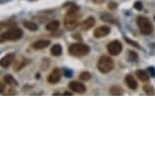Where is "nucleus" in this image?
Instances as JSON below:
<instances>
[{
  "instance_id": "28",
  "label": "nucleus",
  "mask_w": 155,
  "mask_h": 156,
  "mask_svg": "<svg viewBox=\"0 0 155 156\" xmlns=\"http://www.w3.org/2000/svg\"><path fill=\"white\" fill-rule=\"evenodd\" d=\"M116 3H114V2H110L109 4H108V8L109 9H116Z\"/></svg>"
},
{
  "instance_id": "13",
  "label": "nucleus",
  "mask_w": 155,
  "mask_h": 156,
  "mask_svg": "<svg viewBox=\"0 0 155 156\" xmlns=\"http://www.w3.org/2000/svg\"><path fill=\"white\" fill-rule=\"evenodd\" d=\"M126 83H127L128 87H129L130 89H132V90H136L137 87H138V84H137L135 78L133 77V75H131L126 77Z\"/></svg>"
},
{
  "instance_id": "22",
  "label": "nucleus",
  "mask_w": 155,
  "mask_h": 156,
  "mask_svg": "<svg viewBox=\"0 0 155 156\" xmlns=\"http://www.w3.org/2000/svg\"><path fill=\"white\" fill-rule=\"evenodd\" d=\"M80 79H81L82 81H89L91 79V73L88 72H83L80 75Z\"/></svg>"
},
{
  "instance_id": "1",
  "label": "nucleus",
  "mask_w": 155,
  "mask_h": 156,
  "mask_svg": "<svg viewBox=\"0 0 155 156\" xmlns=\"http://www.w3.org/2000/svg\"><path fill=\"white\" fill-rule=\"evenodd\" d=\"M79 24V15H78V8H72L67 12L65 17V27L67 30L72 31L77 28Z\"/></svg>"
},
{
  "instance_id": "30",
  "label": "nucleus",
  "mask_w": 155,
  "mask_h": 156,
  "mask_svg": "<svg viewBox=\"0 0 155 156\" xmlns=\"http://www.w3.org/2000/svg\"><path fill=\"white\" fill-rule=\"evenodd\" d=\"M149 72H150V73H151L152 77H155V70L153 68H149Z\"/></svg>"
},
{
  "instance_id": "24",
  "label": "nucleus",
  "mask_w": 155,
  "mask_h": 156,
  "mask_svg": "<svg viewBox=\"0 0 155 156\" xmlns=\"http://www.w3.org/2000/svg\"><path fill=\"white\" fill-rule=\"evenodd\" d=\"M134 7L136 8L137 10H142V9H143V3H142V2H140V1L135 2Z\"/></svg>"
},
{
  "instance_id": "29",
  "label": "nucleus",
  "mask_w": 155,
  "mask_h": 156,
  "mask_svg": "<svg viewBox=\"0 0 155 156\" xmlns=\"http://www.w3.org/2000/svg\"><path fill=\"white\" fill-rule=\"evenodd\" d=\"M4 90H5V85L0 82V93L2 94V93L4 92Z\"/></svg>"
},
{
  "instance_id": "16",
  "label": "nucleus",
  "mask_w": 155,
  "mask_h": 156,
  "mask_svg": "<svg viewBox=\"0 0 155 156\" xmlns=\"http://www.w3.org/2000/svg\"><path fill=\"white\" fill-rule=\"evenodd\" d=\"M28 63H30V60L27 59V58H23V59H19V61L15 63V66H14V70H17V72H19V70H22V68H24V66H26Z\"/></svg>"
},
{
  "instance_id": "27",
  "label": "nucleus",
  "mask_w": 155,
  "mask_h": 156,
  "mask_svg": "<svg viewBox=\"0 0 155 156\" xmlns=\"http://www.w3.org/2000/svg\"><path fill=\"white\" fill-rule=\"evenodd\" d=\"M63 73H65V77L66 78H72V70H63Z\"/></svg>"
},
{
  "instance_id": "18",
  "label": "nucleus",
  "mask_w": 155,
  "mask_h": 156,
  "mask_svg": "<svg viewBox=\"0 0 155 156\" xmlns=\"http://www.w3.org/2000/svg\"><path fill=\"white\" fill-rule=\"evenodd\" d=\"M109 92H110V94H111V95H116V96H117V95H123V90L118 86H112L111 88H110Z\"/></svg>"
},
{
  "instance_id": "32",
  "label": "nucleus",
  "mask_w": 155,
  "mask_h": 156,
  "mask_svg": "<svg viewBox=\"0 0 155 156\" xmlns=\"http://www.w3.org/2000/svg\"><path fill=\"white\" fill-rule=\"evenodd\" d=\"M0 30H1V24H0Z\"/></svg>"
},
{
  "instance_id": "11",
  "label": "nucleus",
  "mask_w": 155,
  "mask_h": 156,
  "mask_svg": "<svg viewBox=\"0 0 155 156\" xmlns=\"http://www.w3.org/2000/svg\"><path fill=\"white\" fill-rule=\"evenodd\" d=\"M95 24V19L93 17H89L88 19H86L85 21L82 23L81 28L82 30H89Z\"/></svg>"
},
{
  "instance_id": "17",
  "label": "nucleus",
  "mask_w": 155,
  "mask_h": 156,
  "mask_svg": "<svg viewBox=\"0 0 155 156\" xmlns=\"http://www.w3.org/2000/svg\"><path fill=\"white\" fill-rule=\"evenodd\" d=\"M24 27L28 29L29 31H32V32H36L38 31V24L33 23V22H24Z\"/></svg>"
},
{
  "instance_id": "8",
  "label": "nucleus",
  "mask_w": 155,
  "mask_h": 156,
  "mask_svg": "<svg viewBox=\"0 0 155 156\" xmlns=\"http://www.w3.org/2000/svg\"><path fill=\"white\" fill-rule=\"evenodd\" d=\"M60 78H61V70L59 68H55V70H53L51 72L49 77H48V83L56 84L60 81Z\"/></svg>"
},
{
  "instance_id": "7",
  "label": "nucleus",
  "mask_w": 155,
  "mask_h": 156,
  "mask_svg": "<svg viewBox=\"0 0 155 156\" xmlns=\"http://www.w3.org/2000/svg\"><path fill=\"white\" fill-rule=\"evenodd\" d=\"M109 33H110V28H109V27L101 26V27H98V28L95 29L93 35H94L95 38H103V37L107 36Z\"/></svg>"
},
{
  "instance_id": "6",
  "label": "nucleus",
  "mask_w": 155,
  "mask_h": 156,
  "mask_svg": "<svg viewBox=\"0 0 155 156\" xmlns=\"http://www.w3.org/2000/svg\"><path fill=\"white\" fill-rule=\"evenodd\" d=\"M107 50L111 55H118L123 50V45L118 40H113L107 45Z\"/></svg>"
},
{
  "instance_id": "5",
  "label": "nucleus",
  "mask_w": 155,
  "mask_h": 156,
  "mask_svg": "<svg viewBox=\"0 0 155 156\" xmlns=\"http://www.w3.org/2000/svg\"><path fill=\"white\" fill-rule=\"evenodd\" d=\"M137 24H138V27L140 28L141 33H143L144 35H150L153 32V26H152L150 19H147V17H139L137 19Z\"/></svg>"
},
{
  "instance_id": "4",
  "label": "nucleus",
  "mask_w": 155,
  "mask_h": 156,
  "mask_svg": "<svg viewBox=\"0 0 155 156\" xmlns=\"http://www.w3.org/2000/svg\"><path fill=\"white\" fill-rule=\"evenodd\" d=\"M114 66V62L113 60L110 58L109 56H104L100 57V59L98 60V63H97V68H98L99 72L102 73H107L110 70H112Z\"/></svg>"
},
{
  "instance_id": "19",
  "label": "nucleus",
  "mask_w": 155,
  "mask_h": 156,
  "mask_svg": "<svg viewBox=\"0 0 155 156\" xmlns=\"http://www.w3.org/2000/svg\"><path fill=\"white\" fill-rule=\"evenodd\" d=\"M137 77L139 78V80H141L142 82H147L149 80V77H148L147 73L144 72V70H137L136 73Z\"/></svg>"
},
{
  "instance_id": "2",
  "label": "nucleus",
  "mask_w": 155,
  "mask_h": 156,
  "mask_svg": "<svg viewBox=\"0 0 155 156\" xmlns=\"http://www.w3.org/2000/svg\"><path fill=\"white\" fill-rule=\"evenodd\" d=\"M23 35V30H21L19 28H12L8 30L7 32L0 35V43L5 41H17V40L21 39Z\"/></svg>"
},
{
  "instance_id": "9",
  "label": "nucleus",
  "mask_w": 155,
  "mask_h": 156,
  "mask_svg": "<svg viewBox=\"0 0 155 156\" xmlns=\"http://www.w3.org/2000/svg\"><path fill=\"white\" fill-rule=\"evenodd\" d=\"M68 86H70V90L74 91V92H76V93H84V92H86L85 85L80 83V82H77V81L70 82V83L68 84Z\"/></svg>"
},
{
  "instance_id": "3",
  "label": "nucleus",
  "mask_w": 155,
  "mask_h": 156,
  "mask_svg": "<svg viewBox=\"0 0 155 156\" xmlns=\"http://www.w3.org/2000/svg\"><path fill=\"white\" fill-rule=\"evenodd\" d=\"M90 52V47L88 45L85 44H81V43H76L72 44L68 48V53L72 56L80 57V56H85L88 53Z\"/></svg>"
},
{
  "instance_id": "10",
  "label": "nucleus",
  "mask_w": 155,
  "mask_h": 156,
  "mask_svg": "<svg viewBox=\"0 0 155 156\" xmlns=\"http://www.w3.org/2000/svg\"><path fill=\"white\" fill-rule=\"evenodd\" d=\"M13 60H14V54L13 53H8L0 60V65L2 68H8L13 62Z\"/></svg>"
},
{
  "instance_id": "21",
  "label": "nucleus",
  "mask_w": 155,
  "mask_h": 156,
  "mask_svg": "<svg viewBox=\"0 0 155 156\" xmlns=\"http://www.w3.org/2000/svg\"><path fill=\"white\" fill-rule=\"evenodd\" d=\"M144 91H145V93H147V95H154V89L151 87V85H145V86L143 87Z\"/></svg>"
},
{
  "instance_id": "15",
  "label": "nucleus",
  "mask_w": 155,
  "mask_h": 156,
  "mask_svg": "<svg viewBox=\"0 0 155 156\" xmlns=\"http://www.w3.org/2000/svg\"><path fill=\"white\" fill-rule=\"evenodd\" d=\"M50 51H51V54L53 56H59V55H61V53H62V47H61V45H59V44H55V45L52 46Z\"/></svg>"
},
{
  "instance_id": "20",
  "label": "nucleus",
  "mask_w": 155,
  "mask_h": 156,
  "mask_svg": "<svg viewBox=\"0 0 155 156\" xmlns=\"http://www.w3.org/2000/svg\"><path fill=\"white\" fill-rule=\"evenodd\" d=\"M101 19L104 22H111V23H116V22L113 21V17L110 14H108V13H103V14H101Z\"/></svg>"
},
{
  "instance_id": "33",
  "label": "nucleus",
  "mask_w": 155,
  "mask_h": 156,
  "mask_svg": "<svg viewBox=\"0 0 155 156\" xmlns=\"http://www.w3.org/2000/svg\"><path fill=\"white\" fill-rule=\"evenodd\" d=\"M154 19H155V15H154Z\"/></svg>"
},
{
  "instance_id": "23",
  "label": "nucleus",
  "mask_w": 155,
  "mask_h": 156,
  "mask_svg": "<svg viewBox=\"0 0 155 156\" xmlns=\"http://www.w3.org/2000/svg\"><path fill=\"white\" fill-rule=\"evenodd\" d=\"M4 82H5L6 84H17V82H15L14 80H13V78L9 75L4 77Z\"/></svg>"
},
{
  "instance_id": "14",
  "label": "nucleus",
  "mask_w": 155,
  "mask_h": 156,
  "mask_svg": "<svg viewBox=\"0 0 155 156\" xmlns=\"http://www.w3.org/2000/svg\"><path fill=\"white\" fill-rule=\"evenodd\" d=\"M58 28H59L58 21H51L47 24V26H46V29H47V31H49V32H55V31L58 30Z\"/></svg>"
},
{
  "instance_id": "25",
  "label": "nucleus",
  "mask_w": 155,
  "mask_h": 156,
  "mask_svg": "<svg viewBox=\"0 0 155 156\" xmlns=\"http://www.w3.org/2000/svg\"><path fill=\"white\" fill-rule=\"evenodd\" d=\"M129 59L131 60V61H134V60H136L137 59V54L134 52V51H130L129 52Z\"/></svg>"
},
{
  "instance_id": "26",
  "label": "nucleus",
  "mask_w": 155,
  "mask_h": 156,
  "mask_svg": "<svg viewBox=\"0 0 155 156\" xmlns=\"http://www.w3.org/2000/svg\"><path fill=\"white\" fill-rule=\"evenodd\" d=\"M125 40L128 42V43H130L132 46H135V47H137V48H140V46L138 45V43H136V42H134V41H132V40H130V39H128V38H125Z\"/></svg>"
},
{
  "instance_id": "12",
  "label": "nucleus",
  "mask_w": 155,
  "mask_h": 156,
  "mask_svg": "<svg viewBox=\"0 0 155 156\" xmlns=\"http://www.w3.org/2000/svg\"><path fill=\"white\" fill-rule=\"evenodd\" d=\"M50 44L49 40H39V41L35 42L33 44V48L36 49V50H40V49H44L46 47H48Z\"/></svg>"
},
{
  "instance_id": "31",
  "label": "nucleus",
  "mask_w": 155,
  "mask_h": 156,
  "mask_svg": "<svg viewBox=\"0 0 155 156\" xmlns=\"http://www.w3.org/2000/svg\"><path fill=\"white\" fill-rule=\"evenodd\" d=\"M92 1L96 4H101V3H103L104 2V0H92Z\"/></svg>"
}]
</instances>
